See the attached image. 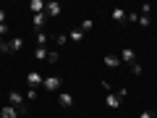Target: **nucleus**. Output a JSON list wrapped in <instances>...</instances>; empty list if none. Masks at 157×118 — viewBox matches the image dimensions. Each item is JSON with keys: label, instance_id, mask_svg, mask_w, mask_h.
<instances>
[{"label": "nucleus", "instance_id": "f257e3e1", "mask_svg": "<svg viewBox=\"0 0 157 118\" xmlns=\"http://www.w3.org/2000/svg\"><path fill=\"white\" fill-rule=\"evenodd\" d=\"M8 105L18 108V113L24 116V113H26V97H24L21 92H16V89H13V92H8Z\"/></svg>", "mask_w": 157, "mask_h": 118}, {"label": "nucleus", "instance_id": "f03ea898", "mask_svg": "<svg viewBox=\"0 0 157 118\" xmlns=\"http://www.w3.org/2000/svg\"><path fill=\"white\" fill-rule=\"evenodd\" d=\"M42 81H45V79H42V73H39V71H29L26 73V84L32 87V89H39Z\"/></svg>", "mask_w": 157, "mask_h": 118}, {"label": "nucleus", "instance_id": "7ed1b4c3", "mask_svg": "<svg viewBox=\"0 0 157 118\" xmlns=\"http://www.w3.org/2000/svg\"><path fill=\"white\" fill-rule=\"evenodd\" d=\"M60 76H47L45 81H42V87H45V89H50V92H55V89H60Z\"/></svg>", "mask_w": 157, "mask_h": 118}, {"label": "nucleus", "instance_id": "20e7f679", "mask_svg": "<svg viewBox=\"0 0 157 118\" xmlns=\"http://www.w3.org/2000/svg\"><path fill=\"white\" fill-rule=\"evenodd\" d=\"M32 24H34V29H37V32H42V29H45V24H47V13H34V16H32Z\"/></svg>", "mask_w": 157, "mask_h": 118}, {"label": "nucleus", "instance_id": "39448f33", "mask_svg": "<svg viewBox=\"0 0 157 118\" xmlns=\"http://www.w3.org/2000/svg\"><path fill=\"white\" fill-rule=\"evenodd\" d=\"M21 113H18V108H13V105H3L0 108V118H18Z\"/></svg>", "mask_w": 157, "mask_h": 118}, {"label": "nucleus", "instance_id": "423d86ee", "mask_svg": "<svg viewBox=\"0 0 157 118\" xmlns=\"http://www.w3.org/2000/svg\"><path fill=\"white\" fill-rule=\"evenodd\" d=\"M105 105L110 108V110H118V108H121V97H118L115 92H110V95L105 97Z\"/></svg>", "mask_w": 157, "mask_h": 118}, {"label": "nucleus", "instance_id": "0eeeda50", "mask_svg": "<svg viewBox=\"0 0 157 118\" xmlns=\"http://www.w3.org/2000/svg\"><path fill=\"white\" fill-rule=\"evenodd\" d=\"M60 11H63V8L58 6V3H47V8H45L47 18H58V16H60Z\"/></svg>", "mask_w": 157, "mask_h": 118}, {"label": "nucleus", "instance_id": "6e6552de", "mask_svg": "<svg viewBox=\"0 0 157 118\" xmlns=\"http://www.w3.org/2000/svg\"><path fill=\"white\" fill-rule=\"evenodd\" d=\"M102 63H105L107 68H118V66H121V58H118V55H113V53H107V55L102 58Z\"/></svg>", "mask_w": 157, "mask_h": 118}, {"label": "nucleus", "instance_id": "1a4fd4ad", "mask_svg": "<svg viewBox=\"0 0 157 118\" xmlns=\"http://www.w3.org/2000/svg\"><path fill=\"white\" fill-rule=\"evenodd\" d=\"M58 102H60V108H73V97L68 92H60L58 95Z\"/></svg>", "mask_w": 157, "mask_h": 118}, {"label": "nucleus", "instance_id": "9d476101", "mask_svg": "<svg viewBox=\"0 0 157 118\" xmlns=\"http://www.w3.org/2000/svg\"><path fill=\"white\" fill-rule=\"evenodd\" d=\"M29 8H32V13H45L47 3H45V0H32V3H29Z\"/></svg>", "mask_w": 157, "mask_h": 118}, {"label": "nucleus", "instance_id": "9b49d317", "mask_svg": "<svg viewBox=\"0 0 157 118\" xmlns=\"http://www.w3.org/2000/svg\"><path fill=\"white\" fill-rule=\"evenodd\" d=\"M126 16H128V13H126L123 8H113V13H110V18H113V21H118V24H123Z\"/></svg>", "mask_w": 157, "mask_h": 118}, {"label": "nucleus", "instance_id": "f8f14e48", "mask_svg": "<svg viewBox=\"0 0 157 118\" xmlns=\"http://www.w3.org/2000/svg\"><path fill=\"white\" fill-rule=\"evenodd\" d=\"M21 47H24V39L21 37H13L11 42H8V53H18Z\"/></svg>", "mask_w": 157, "mask_h": 118}, {"label": "nucleus", "instance_id": "ddd939ff", "mask_svg": "<svg viewBox=\"0 0 157 118\" xmlns=\"http://www.w3.org/2000/svg\"><path fill=\"white\" fill-rule=\"evenodd\" d=\"M121 61L128 63V66H134V63H136V53L134 50H123V53H121Z\"/></svg>", "mask_w": 157, "mask_h": 118}, {"label": "nucleus", "instance_id": "4468645a", "mask_svg": "<svg viewBox=\"0 0 157 118\" xmlns=\"http://www.w3.org/2000/svg\"><path fill=\"white\" fill-rule=\"evenodd\" d=\"M68 39H73V42H81V39H84V32H81V29H71V32H68Z\"/></svg>", "mask_w": 157, "mask_h": 118}, {"label": "nucleus", "instance_id": "2eb2a0df", "mask_svg": "<svg viewBox=\"0 0 157 118\" xmlns=\"http://www.w3.org/2000/svg\"><path fill=\"white\" fill-rule=\"evenodd\" d=\"M47 47H34V58H37V61H47Z\"/></svg>", "mask_w": 157, "mask_h": 118}, {"label": "nucleus", "instance_id": "dca6fc26", "mask_svg": "<svg viewBox=\"0 0 157 118\" xmlns=\"http://www.w3.org/2000/svg\"><path fill=\"white\" fill-rule=\"evenodd\" d=\"M58 61H60V53H58V50H50V53H47V63H50V66H55Z\"/></svg>", "mask_w": 157, "mask_h": 118}, {"label": "nucleus", "instance_id": "f3484780", "mask_svg": "<svg viewBox=\"0 0 157 118\" xmlns=\"http://www.w3.org/2000/svg\"><path fill=\"white\" fill-rule=\"evenodd\" d=\"M47 39L50 37H47L45 32H37V47H47Z\"/></svg>", "mask_w": 157, "mask_h": 118}, {"label": "nucleus", "instance_id": "a211bd4d", "mask_svg": "<svg viewBox=\"0 0 157 118\" xmlns=\"http://www.w3.org/2000/svg\"><path fill=\"white\" fill-rule=\"evenodd\" d=\"M92 29H94V21H92V18H84V21H81V32H92Z\"/></svg>", "mask_w": 157, "mask_h": 118}, {"label": "nucleus", "instance_id": "6ab92c4d", "mask_svg": "<svg viewBox=\"0 0 157 118\" xmlns=\"http://www.w3.org/2000/svg\"><path fill=\"white\" fill-rule=\"evenodd\" d=\"M55 42H58V47H63V45L68 42V34H58V37H55Z\"/></svg>", "mask_w": 157, "mask_h": 118}, {"label": "nucleus", "instance_id": "aec40b11", "mask_svg": "<svg viewBox=\"0 0 157 118\" xmlns=\"http://www.w3.org/2000/svg\"><path fill=\"white\" fill-rule=\"evenodd\" d=\"M136 24H139L141 29H147V26H149V16H139V21H136Z\"/></svg>", "mask_w": 157, "mask_h": 118}, {"label": "nucleus", "instance_id": "412c9836", "mask_svg": "<svg viewBox=\"0 0 157 118\" xmlns=\"http://www.w3.org/2000/svg\"><path fill=\"white\" fill-rule=\"evenodd\" d=\"M149 13H152V6H149V3H144V6H141V13H139V16H149Z\"/></svg>", "mask_w": 157, "mask_h": 118}, {"label": "nucleus", "instance_id": "4be33fe9", "mask_svg": "<svg viewBox=\"0 0 157 118\" xmlns=\"http://www.w3.org/2000/svg\"><path fill=\"white\" fill-rule=\"evenodd\" d=\"M24 97H26V100H37V89H32V87H29V89H26V95H24Z\"/></svg>", "mask_w": 157, "mask_h": 118}, {"label": "nucleus", "instance_id": "5701e85b", "mask_svg": "<svg viewBox=\"0 0 157 118\" xmlns=\"http://www.w3.org/2000/svg\"><path fill=\"white\" fill-rule=\"evenodd\" d=\"M131 73H134V76H141V66H139V63H134V66H131Z\"/></svg>", "mask_w": 157, "mask_h": 118}, {"label": "nucleus", "instance_id": "b1692460", "mask_svg": "<svg viewBox=\"0 0 157 118\" xmlns=\"http://www.w3.org/2000/svg\"><path fill=\"white\" fill-rule=\"evenodd\" d=\"M126 21H131V24H136V21H139V13H128V16H126Z\"/></svg>", "mask_w": 157, "mask_h": 118}, {"label": "nucleus", "instance_id": "393cba45", "mask_svg": "<svg viewBox=\"0 0 157 118\" xmlns=\"http://www.w3.org/2000/svg\"><path fill=\"white\" fill-rule=\"evenodd\" d=\"M0 53H8V42L3 37H0Z\"/></svg>", "mask_w": 157, "mask_h": 118}, {"label": "nucleus", "instance_id": "a878e982", "mask_svg": "<svg viewBox=\"0 0 157 118\" xmlns=\"http://www.w3.org/2000/svg\"><path fill=\"white\" fill-rule=\"evenodd\" d=\"M115 95H118V97H121V100H123V97H126V95H128V89H126V87H121V89H118V92H115Z\"/></svg>", "mask_w": 157, "mask_h": 118}, {"label": "nucleus", "instance_id": "bb28decb", "mask_svg": "<svg viewBox=\"0 0 157 118\" xmlns=\"http://www.w3.org/2000/svg\"><path fill=\"white\" fill-rule=\"evenodd\" d=\"M139 118H155V116H152V110H144V113H141Z\"/></svg>", "mask_w": 157, "mask_h": 118}, {"label": "nucleus", "instance_id": "cd10ccee", "mask_svg": "<svg viewBox=\"0 0 157 118\" xmlns=\"http://www.w3.org/2000/svg\"><path fill=\"white\" fill-rule=\"evenodd\" d=\"M6 32H8V24H0V37H3Z\"/></svg>", "mask_w": 157, "mask_h": 118}, {"label": "nucleus", "instance_id": "c85d7f7f", "mask_svg": "<svg viewBox=\"0 0 157 118\" xmlns=\"http://www.w3.org/2000/svg\"><path fill=\"white\" fill-rule=\"evenodd\" d=\"M0 24H6V11L0 8Z\"/></svg>", "mask_w": 157, "mask_h": 118}, {"label": "nucleus", "instance_id": "c756f323", "mask_svg": "<svg viewBox=\"0 0 157 118\" xmlns=\"http://www.w3.org/2000/svg\"><path fill=\"white\" fill-rule=\"evenodd\" d=\"M152 116H155V118H157V110H152Z\"/></svg>", "mask_w": 157, "mask_h": 118}]
</instances>
